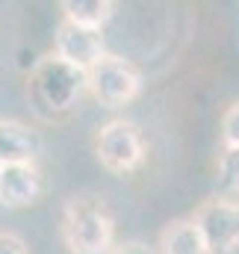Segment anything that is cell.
Wrapping results in <instances>:
<instances>
[{
    "label": "cell",
    "instance_id": "cell-1",
    "mask_svg": "<svg viewBox=\"0 0 239 254\" xmlns=\"http://www.w3.org/2000/svg\"><path fill=\"white\" fill-rule=\"evenodd\" d=\"M62 243L71 254H113L116 219L98 195H74L62 207Z\"/></svg>",
    "mask_w": 239,
    "mask_h": 254
},
{
    "label": "cell",
    "instance_id": "cell-2",
    "mask_svg": "<svg viewBox=\"0 0 239 254\" xmlns=\"http://www.w3.org/2000/svg\"><path fill=\"white\" fill-rule=\"evenodd\" d=\"M30 89L42 110H48L51 116H60V113H68L77 107L80 95L89 89V77L83 68L51 54L36 63L33 77H30Z\"/></svg>",
    "mask_w": 239,
    "mask_h": 254
},
{
    "label": "cell",
    "instance_id": "cell-3",
    "mask_svg": "<svg viewBox=\"0 0 239 254\" xmlns=\"http://www.w3.org/2000/svg\"><path fill=\"white\" fill-rule=\"evenodd\" d=\"M86 77H89V92L107 107H124L142 92V71L130 60L116 54H104L86 71Z\"/></svg>",
    "mask_w": 239,
    "mask_h": 254
},
{
    "label": "cell",
    "instance_id": "cell-4",
    "mask_svg": "<svg viewBox=\"0 0 239 254\" xmlns=\"http://www.w3.org/2000/svg\"><path fill=\"white\" fill-rule=\"evenodd\" d=\"M95 154H98L101 166L113 175H127V172L139 169L145 160V142H142L139 127L124 119L107 122L95 139Z\"/></svg>",
    "mask_w": 239,
    "mask_h": 254
},
{
    "label": "cell",
    "instance_id": "cell-5",
    "mask_svg": "<svg viewBox=\"0 0 239 254\" xmlns=\"http://www.w3.org/2000/svg\"><path fill=\"white\" fill-rule=\"evenodd\" d=\"M195 225L210 254H234L239 249V201L237 198H207L195 210Z\"/></svg>",
    "mask_w": 239,
    "mask_h": 254
},
{
    "label": "cell",
    "instance_id": "cell-6",
    "mask_svg": "<svg viewBox=\"0 0 239 254\" xmlns=\"http://www.w3.org/2000/svg\"><path fill=\"white\" fill-rule=\"evenodd\" d=\"M54 54L60 60H65V63L89 71L107 51H104L101 33L86 30V27H77V24H71V21L62 18L60 27H57V36H54Z\"/></svg>",
    "mask_w": 239,
    "mask_h": 254
},
{
    "label": "cell",
    "instance_id": "cell-7",
    "mask_svg": "<svg viewBox=\"0 0 239 254\" xmlns=\"http://www.w3.org/2000/svg\"><path fill=\"white\" fill-rule=\"evenodd\" d=\"M42 195V172L36 163L27 166H0V204L30 207Z\"/></svg>",
    "mask_w": 239,
    "mask_h": 254
},
{
    "label": "cell",
    "instance_id": "cell-8",
    "mask_svg": "<svg viewBox=\"0 0 239 254\" xmlns=\"http://www.w3.org/2000/svg\"><path fill=\"white\" fill-rule=\"evenodd\" d=\"M39 154V136L21 122H0V166H27Z\"/></svg>",
    "mask_w": 239,
    "mask_h": 254
},
{
    "label": "cell",
    "instance_id": "cell-9",
    "mask_svg": "<svg viewBox=\"0 0 239 254\" xmlns=\"http://www.w3.org/2000/svg\"><path fill=\"white\" fill-rule=\"evenodd\" d=\"M160 252L163 254H210L207 243L195 225V219H175L160 234Z\"/></svg>",
    "mask_w": 239,
    "mask_h": 254
},
{
    "label": "cell",
    "instance_id": "cell-10",
    "mask_svg": "<svg viewBox=\"0 0 239 254\" xmlns=\"http://www.w3.org/2000/svg\"><path fill=\"white\" fill-rule=\"evenodd\" d=\"M60 9H62V18L65 21L101 33L107 27V21L113 18L116 3H110V0H65Z\"/></svg>",
    "mask_w": 239,
    "mask_h": 254
},
{
    "label": "cell",
    "instance_id": "cell-11",
    "mask_svg": "<svg viewBox=\"0 0 239 254\" xmlns=\"http://www.w3.org/2000/svg\"><path fill=\"white\" fill-rule=\"evenodd\" d=\"M219 181L228 192H239V148H222Z\"/></svg>",
    "mask_w": 239,
    "mask_h": 254
},
{
    "label": "cell",
    "instance_id": "cell-12",
    "mask_svg": "<svg viewBox=\"0 0 239 254\" xmlns=\"http://www.w3.org/2000/svg\"><path fill=\"white\" fill-rule=\"evenodd\" d=\"M222 142L225 148H239V101L231 104L222 116Z\"/></svg>",
    "mask_w": 239,
    "mask_h": 254
},
{
    "label": "cell",
    "instance_id": "cell-13",
    "mask_svg": "<svg viewBox=\"0 0 239 254\" xmlns=\"http://www.w3.org/2000/svg\"><path fill=\"white\" fill-rule=\"evenodd\" d=\"M0 254H30V252H27V243L18 234L0 231Z\"/></svg>",
    "mask_w": 239,
    "mask_h": 254
},
{
    "label": "cell",
    "instance_id": "cell-14",
    "mask_svg": "<svg viewBox=\"0 0 239 254\" xmlns=\"http://www.w3.org/2000/svg\"><path fill=\"white\" fill-rule=\"evenodd\" d=\"M113 254H154L145 243H121L113 249Z\"/></svg>",
    "mask_w": 239,
    "mask_h": 254
}]
</instances>
